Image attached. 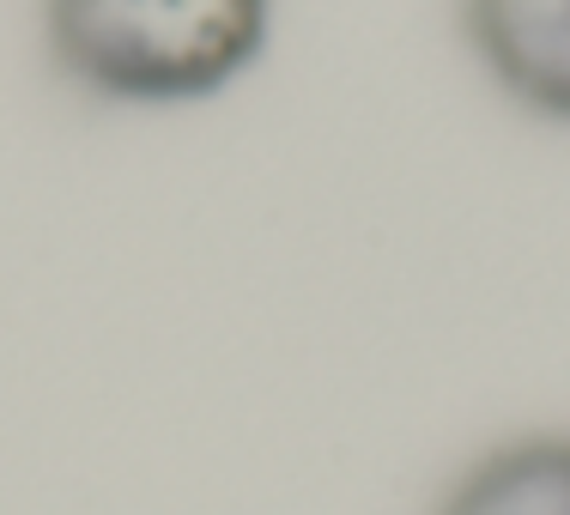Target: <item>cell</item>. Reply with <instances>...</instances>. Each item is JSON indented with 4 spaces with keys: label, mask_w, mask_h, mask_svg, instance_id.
<instances>
[{
    "label": "cell",
    "mask_w": 570,
    "mask_h": 515,
    "mask_svg": "<svg viewBox=\"0 0 570 515\" xmlns=\"http://www.w3.org/2000/svg\"><path fill=\"white\" fill-rule=\"evenodd\" d=\"M443 515H570V443L534 437L485 455L450 492Z\"/></svg>",
    "instance_id": "cell-3"
},
{
    "label": "cell",
    "mask_w": 570,
    "mask_h": 515,
    "mask_svg": "<svg viewBox=\"0 0 570 515\" xmlns=\"http://www.w3.org/2000/svg\"><path fill=\"white\" fill-rule=\"evenodd\" d=\"M468 37L522 110L570 121V0H468Z\"/></svg>",
    "instance_id": "cell-2"
},
{
    "label": "cell",
    "mask_w": 570,
    "mask_h": 515,
    "mask_svg": "<svg viewBox=\"0 0 570 515\" xmlns=\"http://www.w3.org/2000/svg\"><path fill=\"white\" fill-rule=\"evenodd\" d=\"M267 43V0H49V49L73 86L183 103L230 86Z\"/></svg>",
    "instance_id": "cell-1"
}]
</instances>
